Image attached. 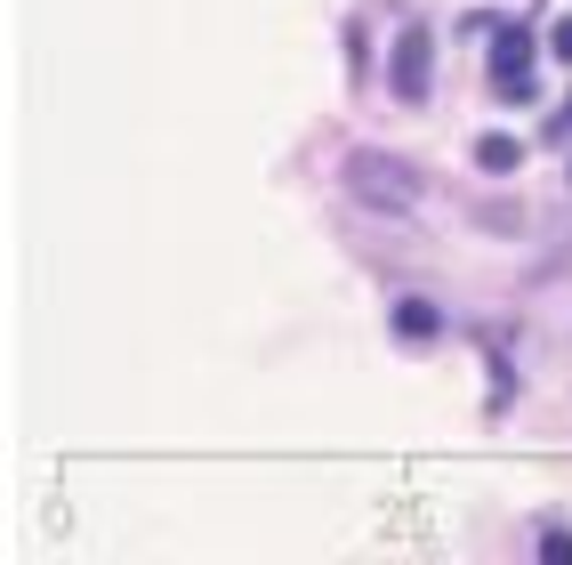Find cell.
I'll use <instances>...</instances> for the list:
<instances>
[{"instance_id":"1","label":"cell","mask_w":572,"mask_h":565,"mask_svg":"<svg viewBox=\"0 0 572 565\" xmlns=\"http://www.w3.org/2000/svg\"><path fill=\"white\" fill-rule=\"evenodd\" d=\"M347 194L371 202V211H420L428 178L411 170L403 153H387V146H355V153H347Z\"/></svg>"},{"instance_id":"2","label":"cell","mask_w":572,"mask_h":565,"mask_svg":"<svg viewBox=\"0 0 572 565\" xmlns=\"http://www.w3.org/2000/svg\"><path fill=\"white\" fill-rule=\"evenodd\" d=\"M428 73H435V41L420 33V24H403V33H396V65H387V89H396L403 106H420V97H428Z\"/></svg>"},{"instance_id":"3","label":"cell","mask_w":572,"mask_h":565,"mask_svg":"<svg viewBox=\"0 0 572 565\" xmlns=\"http://www.w3.org/2000/svg\"><path fill=\"white\" fill-rule=\"evenodd\" d=\"M525 65H532V33L516 17H500V24H492V73H500V97H532Z\"/></svg>"},{"instance_id":"4","label":"cell","mask_w":572,"mask_h":565,"mask_svg":"<svg viewBox=\"0 0 572 565\" xmlns=\"http://www.w3.org/2000/svg\"><path fill=\"white\" fill-rule=\"evenodd\" d=\"M435 331H444V316L428 299H396V340H435Z\"/></svg>"},{"instance_id":"5","label":"cell","mask_w":572,"mask_h":565,"mask_svg":"<svg viewBox=\"0 0 572 565\" xmlns=\"http://www.w3.org/2000/svg\"><path fill=\"white\" fill-rule=\"evenodd\" d=\"M476 162L484 170H516V162H525V146H516L508 130H492V138H476Z\"/></svg>"},{"instance_id":"6","label":"cell","mask_w":572,"mask_h":565,"mask_svg":"<svg viewBox=\"0 0 572 565\" xmlns=\"http://www.w3.org/2000/svg\"><path fill=\"white\" fill-rule=\"evenodd\" d=\"M549 57H564V65H572V17H557V24H549Z\"/></svg>"},{"instance_id":"7","label":"cell","mask_w":572,"mask_h":565,"mask_svg":"<svg viewBox=\"0 0 572 565\" xmlns=\"http://www.w3.org/2000/svg\"><path fill=\"white\" fill-rule=\"evenodd\" d=\"M564 121H572V106H564Z\"/></svg>"}]
</instances>
